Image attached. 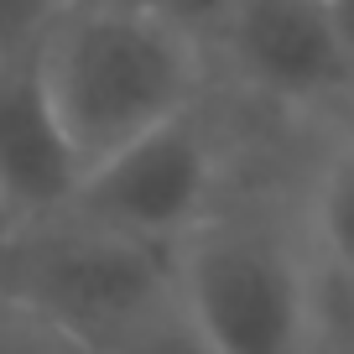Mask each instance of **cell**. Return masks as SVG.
Segmentation results:
<instances>
[{"label": "cell", "mask_w": 354, "mask_h": 354, "mask_svg": "<svg viewBox=\"0 0 354 354\" xmlns=\"http://www.w3.org/2000/svg\"><path fill=\"white\" fill-rule=\"evenodd\" d=\"M63 6L68 0H0V63L37 53L53 21L63 16Z\"/></svg>", "instance_id": "obj_9"}, {"label": "cell", "mask_w": 354, "mask_h": 354, "mask_svg": "<svg viewBox=\"0 0 354 354\" xmlns=\"http://www.w3.org/2000/svg\"><path fill=\"white\" fill-rule=\"evenodd\" d=\"M0 354H100V349L73 339L57 323H47L42 313L0 297Z\"/></svg>", "instance_id": "obj_8"}, {"label": "cell", "mask_w": 354, "mask_h": 354, "mask_svg": "<svg viewBox=\"0 0 354 354\" xmlns=\"http://www.w3.org/2000/svg\"><path fill=\"white\" fill-rule=\"evenodd\" d=\"M313 354H354V287L323 281L318 297V344Z\"/></svg>", "instance_id": "obj_11"}, {"label": "cell", "mask_w": 354, "mask_h": 354, "mask_svg": "<svg viewBox=\"0 0 354 354\" xmlns=\"http://www.w3.org/2000/svg\"><path fill=\"white\" fill-rule=\"evenodd\" d=\"M0 297L42 313L100 354H120L177 308V250L78 214L0 224Z\"/></svg>", "instance_id": "obj_3"}, {"label": "cell", "mask_w": 354, "mask_h": 354, "mask_svg": "<svg viewBox=\"0 0 354 354\" xmlns=\"http://www.w3.org/2000/svg\"><path fill=\"white\" fill-rule=\"evenodd\" d=\"M297 224L318 277L333 287H354V125L333 131V141L308 167Z\"/></svg>", "instance_id": "obj_7"}, {"label": "cell", "mask_w": 354, "mask_h": 354, "mask_svg": "<svg viewBox=\"0 0 354 354\" xmlns=\"http://www.w3.org/2000/svg\"><path fill=\"white\" fill-rule=\"evenodd\" d=\"M125 6H136V11H151V16H162V21H172L177 32L198 37V42L214 53L240 0H125Z\"/></svg>", "instance_id": "obj_10"}, {"label": "cell", "mask_w": 354, "mask_h": 354, "mask_svg": "<svg viewBox=\"0 0 354 354\" xmlns=\"http://www.w3.org/2000/svg\"><path fill=\"white\" fill-rule=\"evenodd\" d=\"M323 277L302 224L224 198L177 245V313L209 354H313Z\"/></svg>", "instance_id": "obj_2"}, {"label": "cell", "mask_w": 354, "mask_h": 354, "mask_svg": "<svg viewBox=\"0 0 354 354\" xmlns=\"http://www.w3.org/2000/svg\"><path fill=\"white\" fill-rule=\"evenodd\" d=\"M214 63L240 94L281 115H318L354 100V57L328 0H240Z\"/></svg>", "instance_id": "obj_5"}, {"label": "cell", "mask_w": 354, "mask_h": 354, "mask_svg": "<svg viewBox=\"0 0 354 354\" xmlns=\"http://www.w3.org/2000/svg\"><path fill=\"white\" fill-rule=\"evenodd\" d=\"M328 6H333V21H339L344 47H349V57H354V0H328Z\"/></svg>", "instance_id": "obj_13"}, {"label": "cell", "mask_w": 354, "mask_h": 354, "mask_svg": "<svg viewBox=\"0 0 354 354\" xmlns=\"http://www.w3.org/2000/svg\"><path fill=\"white\" fill-rule=\"evenodd\" d=\"M230 198V146L214 104H193L177 120L146 131L94 162L78 183L68 214L151 245H183L219 203Z\"/></svg>", "instance_id": "obj_4"}, {"label": "cell", "mask_w": 354, "mask_h": 354, "mask_svg": "<svg viewBox=\"0 0 354 354\" xmlns=\"http://www.w3.org/2000/svg\"><path fill=\"white\" fill-rule=\"evenodd\" d=\"M84 156L68 136L37 53L0 63V224L68 214Z\"/></svg>", "instance_id": "obj_6"}, {"label": "cell", "mask_w": 354, "mask_h": 354, "mask_svg": "<svg viewBox=\"0 0 354 354\" xmlns=\"http://www.w3.org/2000/svg\"><path fill=\"white\" fill-rule=\"evenodd\" d=\"M84 172L209 100L214 53L125 0H68L37 47Z\"/></svg>", "instance_id": "obj_1"}, {"label": "cell", "mask_w": 354, "mask_h": 354, "mask_svg": "<svg viewBox=\"0 0 354 354\" xmlns=\"http://www.w3.org/2000/svg\"><path fill=\"white\" fill-rule=\"evenodd\" d=\"M120 354H209V344H203L198 333L188 328V318L172 308L167 318H156L146 333H136Z\"/></svg>", "instance_id": "obj_12"}]
</instances>
